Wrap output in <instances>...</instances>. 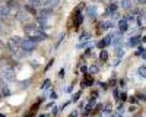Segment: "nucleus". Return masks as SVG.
<instances>
[{"label": "nucleus", "instance_id": "obj_4", "mask_svg": "<svg viewBox=\"0 0 146 117\" xmlns=\"http://www.w3.org/2000/svg\"><path fill=\"white\" fill-rule=\"evenodd\" d=\"M36 27L38 28H48L50 27V18H40L38 16V19H36Z\"/></svg>", "mask_w": 146, "mask_h": 117}, {"label": "nucleus", "instance_id": "obj_2", "mask_svg": "<svg viewBox=\"0 0 146 117\" xmlns=\"http://www.w3.org/2000/svg\"><path fill=\"white\" fill-rule=\"evenodd\" d=\"M21 49L23 51H27V53H31V51H34L36 49V41H34L31 37H28V38L21 41Z\"/></svg>", "mask_w": 146, "mask_h": 117}, {"label": "nucleus", "instance_id": "obj_3", "mask_svg": "<svg viewBox=\"0 0 146 117\" xmlns=\"http://www.w3.org/2000/svg\"><path fill=\"white\" fill-rule=\"evenodd\" d=\"M21 38L19 37H12V38H9L7 40V43H6V47L7 49L13 53V51H16V50H19L21 49Z\"/></svg>", "mask_w": 146, "mask_h": 117}, {"label": "nucleus", "instance_id": "obj_34", "mask_svg": "<svg viewBox=\"0 0 146 117\" xmlns=\"http://www.w3.org/2000/svg\"><path fill=\"white\" fill-rule=\"evenodd\" d=\"M3 31V28H2V23H0V32H2Z\"/></svg>", "mask_w": 146, "mask_h": 117}, {"label": "nucleus", "instance_id": "obj_9", "mask_svg": "<svg viewBox=\"0 0 146 117\" xmlns=\"http://www.w3.org/2000/svg\"><path fill=\"white\" fill-rule=\"evenodd\" d=\"M10 13H12V12H10V9L7 6H2V7H0V18H2V19H7L10 16Z\"/></svg>", "mask_w": 146, "mask_h": 117}, {"label": "nucleus", "instance_id": "obj_24", "mask_svg": "<svg viewBox=\"0 0 146 117\" xmlns=\"http://www.w3.org/2000/svg\"><path fill=\"white\" fill-rule=\"evenodd\" d=\"M50 85H51V80H50V79H45V80H44V84L41 85V89H47V88H50Z\"/></svg>", "mask_w": 146, "mask_h": 117}, {"label": "nucleus", "instance_id": "obj_12", "mask_svg": "<svg viewBox=\"0 0 146 117\" xmlns=\"http://www.w3.org/2000/svg\"><path fill=\"white\" fill-rule=\"evenodd\" d=\"M40 18H50L51 16V7H42L40 10Z\"/></svg>", "mask_w": 146, "mask_h": 117}, {"label": "nucleus", "instance_id": "obj_21", "mask_svg": "<svg viewBox=\"0 0 146 117\" xmlns=\"http://www.w3.org/2000/svg\"><path fill=\"white\" fill-rule=\"evenodd\" d=\"M25 10L28 12V13H31V15H36L35 7H34V6H31V5H27V6H25Z\"/></svg>", "mask_w": 146, "mask_h": 117}, {"label": "nucleus", "instance_id": "obj_6", "mask_svg": "<svg viewBox=\"0 0 146 117\" xmlns=\"http://www.w3.org/2000/svg\"><path fill=\"white\" fill-rule=\"evenodd\" d=\"M113 35H114V32H111V34H108L105 38H102L100 43H98V45L101 47V49H104V47H107V45H110L111 44V38H113Z\"/></svg>", "mask_w": 146, "mask_h": 117}, {"label": "nucleus", "instance_id": "obj_5", "mask_svg": "<svg viewBox=\"0 0 146 117\" xmlns=\"http://www.w3.org/2000/svg\"><path fill=\"white\" fill-rule=\"evenodd\" d=\"M23 31H25V34L29 35V37H34V35H36V32H38L40 29L36 28L35 25H25L23 27Z\"/></svg>", "mask_w": 146, "mask_h": 117}, {"label": "nucleus", "instance_id": "obj_7", "mask_svg": "<svg viewBox=\"0 0 146 117\" xmlns=\"http://www.w3.org/2000/svg\"><path fill=\"white\" fill-rule=\"evenodd\" d=\"M34 41H36V43H40V41H44V40H47L48 38V35L44 32V31H38L36 32V35H34V37H31Z\"/></svg>", "mask_w": 146, "mask_h": 117}, {"label": "nucleus", "instance_id": "obj_16", "mask_svg": "<svg viewBox=\"0 0 146 117\" xmlns=\"http://www.w3.org/2000/svg\"><path fill=\"white\" fill-rule=\"evenodd\" d=\"M124 54H126V51H124V49L123 47H115V56L117 57H124Z\"/></svg>", "mask_w": 146, "mask_h": 117}, {"label": "nucleus", "instance_id": "obj_26", "mask_svg": "<svg viewBox=\"0 0 146 117\" xmlns=\"http://www.w3.org/2000/svg\"><path fill=\"white\" fill-rule=\"evenodd\" d=\"M98 66H91V69H89V72L92 73V75H95V73H98Z\"/></svg>", "mask_w": 146, "mask_h": 117}, {"label": "nucleus", "instance_id": "obj_1", "mask_svg": "<svg viewBox=\"0 0 146 117\" xmlns=\"http://www.w3.org/2000/svg\"><path fill=\"white\" fill-rule=\"evenodd\" d=\"M0 78L5 82H13L15 80V70L10 66H2L0 67Z\"/></svg>", "mask_w": 146, "mask_h": 117}, {"label": "nucleus", "instance_id": "obj_23", "mask_svg": "<svg viewBox=\"0 0 146 117\" xmlns=\"http://www.w3.org/2000/svg\"><path fill=\"white\" fill-rule=\"evenodd\" d=\"M131 13H133V15H135V16H140V15H143V13H145V12H143L142 9H139V7H136V9H133V12H131Z\"/></svg>", "mask_w": 146, "mask_h": 117}, {"label": "nucleus", "instance_id": "obj_33", "mask_svg": "<svg viewBox=\"0 0 146 117\" xmlns=\"http://www.w3.org/2000/svg\"><path fill=\"white\" fill-rule=\"evenodd\" d=\"M142 57H143V60H146V53H143V54H142Z\"/></svg>", "mask_w": 146, "mask_h": 117}, {"label": "nucleus", "instance_id": "obj_31", "mask_svg": "<svg viewBox=\"0 0 146 117\" xmlns=\"http://www.w3.org/2000/svg\"><path fill=\"white\" fill-rule=\"evenodd\" d=\"M120 98H121V100H126L127 97H126V94H121V95H120Z\"/></svg>", "mask_w": 146, "mask_h": 117}, {"label": "nucleus", "instance_id": "obj_29", "mask_svg": "<svg viewBox=\"0 0 146 117\" xmlns=\"http://www.w3.org/2000/svg\"><path fill=\"white\" fill-rule=\"evenodd\" d=\"M50 98H53V100L57 98V94H56V92H50Z\"/></svg>", "mask_w": 146, "mask_h": 117}, {"label": "nucleus", "instance_id": "obj_13", "mask_svg": "<svg viewBox=\"0 0 146 117\" xmlns=\"http://www.w3.org/2000/svg\"><path fill=\"white\" fill-rule=\"evenodd\" d=\"M120 7L124 10L131 9V0H120Z\"/></svg>", "mask_w": 146, "mask_h": 117}, {"label": "nucleus", "instance_id": "obj_27", "mask_svg": "<svg viewBox=\"0 0 146 117\" xmlns=\"http://www.w3.org/2000/svg\"><path fill=\"white\" fill-rule=\"evenodd\" d=\"M80 94L82 92H75V94H73V101H78L80 98Z\"/></svg>", "mask_w": 146, "mask_h": 117}, {"label": "nucleus", "instance_id": "obj_20", "mask_svg": "<svg viewBox=\"0 0 146 117\" xmlns=\"http://www.w3.org/2000/svg\"><path fill=\"white\" fill-rule=\"evenodd\" d=\"M16 19L21 21V22H25V19H27V13H23V12H18V13H16Z\"/></svg>", "mask_w": 146, "mask_h": 117}, {"label": "nucleus", "instance_id": "obj_32", "mask_svg": "<svg viewBox=\"0 0 146 117\" xmlns=\"http://www.w3.org/2000/svg\"><path fill=\"white\" fill-rule=\"evenodd\" d=\"M137 2H139L140 5H143V3H146V0H137Z\"/></svg>", "mask_w": 146, "mask_h": 117}, {"label": "nucleus", "instance_id": "obj_14", "mask_svg": "<svg viewBox=\"0 0 146 117\" xmlns=\"http://www.w3.org/2000/svg\"><path fill=\"white\" fill-rule=\"evenodd\" d=\"M137 23H139V27H146V13L137 16Z\"/></svg>", "mask_w": 146, "mask_h": 117}, {"label": "nucleus", "instance_id": "obj_8", "mask_svg": "<svg viewBox=\"0 0 146 117\" xmlns=\"http://www.w3.org/2000/svg\"><path fill=\"white\" fill-rule=\"evenodd\" d=\"M118 29H120V32H126L129 29V21L126 18L118 21Z\"/></svg>", "mask_w": 146, "mask_h": 117}, {"label": "nucleus", "instance_id": "obj_15", "mask_svg": "<svg viewBox=\"0 0 146 117\" xmlns=\"http://www.w3.org/2000/svg\"><path fill=\"white\" fill-rule=\"evenodd\" d=\"M113 27H114V22L113 21H104L102 25H101V28H104V29H110V28H113Z\"/></svg>", "mask_w": 146, "mask_h": 117}, {"label": "nucleus", "instance_id": "obj_18", "mask_svg": "<svg viewBox=\"0 0 146 117\" xmlns=\"http://www.w3.org/2000/svg\"><path fill=\"white\" fill-rule=\"evenodd\" d=\"M28 5L34 6V7H42V3H41V0H28Z\"/></svg>", "mask_w": 146, "mask_h": 117}, {"label": "nucleus", "instance_id": "obj_35", "mask_svg": "<svg viewBox=\"0 0 146 117\" xmlns=\"http://www.w3.org/2000/svg\"><path fill=\"white\" fill-rule=\"evenodd\" d=\"M41 117H47V116H41Z\"/></svg>", "mask_w": 146, "mask_h": 117}, {"label": "nucleus", "instance_id": "obj_25", "mask_svg": "<svg viewBox=\"0 0 146 117\" xmlns=\"http://www.w3.org/2000/svg\"><path fill=\"white\" fill-rule=\"evenodd\" d=\"M0 92H2V95H3V97H7V95H10V89H9V88H6V86H3Z\"/></svg>", "mask_w": 146, "mask_h": 117}, {"label": "nucleus", "instance_id": "obj_11", "mask_svg": "<svg viewBox=\"0 0 146 117\" xmlns=\"http://www.w3.org/2000/svg\"><path fill=\"white\" fill-rule=\"evenodd\" d=\"M140 43V35H131V38L129 40V45L130 47H137Z\"/></svg>", "mask_w": 146, "mask_h": 117}, {"label": "nucleus", "instance_id": "obj_17", "mask_svg": "<svg viewBox=\"0 0 146 117\" xmlns=\"http://www.w3.org/2000/svg\"><path fill=\"white\" fill-rule=\"evenodd\" d=\"M89 40H91V34L83 32V34L80 35V38H79V43H85V41H89Z\"/></svg>", "mask_w": 146, "mask_h": 117}, {"label": "nucleus", "instance_id": "obj_28", "mask_svg": "<svg viewBox=\"0 0 146 117\" xmlns=\"http://www.w3.org/2000/svg\"><path fill=\"white\" fill-rule=\"evenodd\" d=\"M108 12H117V5H114V3H113L111 6L108 7Z\"/></svg>", "mask_w": 146, "mask_h": 117}, {"label": "nucleus", "instance_id": "obj_22", "mask_svg": "<svg viewBox=\"0 0 146 117\" xmlns=\"http://www.w3.org/2000/svg\"><path fill=\"white\" fill-rule=\"evenodd\" d=\"M100 58H101L102 62H107V60H108V53H107L105 50H102V51L100 53Z\"/></svg>", "mask_w": 146, "mask_h": 117}, {"label": "nucleus", "instance_id": "obj_19", "mask_svg": "<svg viewBox=\"0 0 146 117\" xmlns=\"http://www.w3.org/2000/svg\"><path fill=\"white\" fill-rule=\"evenodd\" d=\"M137 72H139V76H140V78L146 79V66H140Z\"/></svg>", "mask_w": 146, "mask_h": 117}, {"label": "nucleus", "instance_id": "obj_30", "mask_svg": "<svg viewBox=\"0 0 146 117\" xmlns=\"http://www.w3.org/2000/svg\"><path fill=\"white\" fill-rule=\"evenodd\" d=\"M5 45H6V44H5L2 40H0V50H3V49H5Z\"/></svg>", "mask_w": 146, "mask_h": 117}, {"label": "nucleus", "instance_id": "obj_10", "mask_svg": "<svg viewBox=\"0 0 146 117\" xmlns=\"http://www.w3.org/2000/svg\"><path fill=\"white\" fill-rule=\"evenodd\" d=\"M96 6H88V9H86V13H88V18L89 19H95L96 18Z\"/></svg>", "mask_w": 146, "mask_h": 117}]
</instances>
